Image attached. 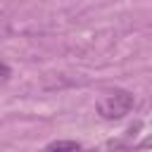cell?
<instances>
[{
	"instance_id": "obj_2",
	"label": "cell",
	"mask_w": 152,
	"mask_h": 152,
	"mask_svg": "<svg viewBox=\"0 0 152 152\" xmlns=\"http://www.w3.org/2000/svg\"><path fill=\"white\" fill-rule=\"evenodd\" d=\"M43 152H81V145L76 140H55L43 147Z\"/></svg>"
},
{
	"instance_id": "obj_1",
	"label": "cell",
	"mask_w": 152,
	"mask_h": 152,
	"mask_svg": "<svg viewBox=\"0 0 152 152\" xmlns=\"http://www.w3.org/2000/svg\"><path fill=\"white\" fill-rule=\"evenodd\" d=\"M133 104H135V97L128 90H112V93H107L97 100L95 112L104 121H119L133 109Z\"/></svg>"
},
{
	"instance_id": "obj_3",
	"label": "cell",
	"mask_w": 152,
	"mask_h": 152,
	"mask_svg": "<svg viewBox=\"0 0 152 152\" xmlns=\"http://www.w3.org/2000/svg\"><path fill=\"white\" fill-rule=\"evenodd\" d=\"M10 76H12V69H10L5 62H0V86H2V83H7V81H10Z\"/></svg>"
}]
</instances>
